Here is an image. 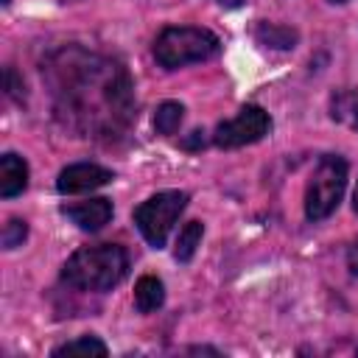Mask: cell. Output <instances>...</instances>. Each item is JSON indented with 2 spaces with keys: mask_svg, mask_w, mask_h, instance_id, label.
<instances>
[{
  "mask_svg": "<svg viewBox=\"0 0 358 358\" xmlns=\"http://www.w3.org/2000/svg\"><path fill=\"white\" fill-rule=\"evenodd\" d=\"M255 39L266 48H274V50H288L296 45V31L288 28V25H277V22H260L255 28Z\"/></svg>",
  "mask_w": 358,
  "mask_h": 358,
  "instance_id": "cell-10",
  "label": "cell"
},
{
  "mask_svg": "<svg viewBox=\"0 0 358 358\" xmlns=\"http://www.w3.org/2000/svg\"><path fill=\"white\" fill-rule=\"evenodd\" d=\"M330 3H347V0H330Z\"/></svg>",
  "mask_w": 358,
  "mask_h": 358,
  "instance_id": "cell-21",
  "label": "cell"
},
{
  "mask_svg": "<svg viewBox=\"0 0 358 358\" xmlns=\"http://www.w3.org/2000/svg\"><path fill=\"white\" fill-rule=\"evenodd\" d=\"M8 3H11V0H3V6H8Z\"/></svg>",
  "mask_w": 358,
  "mask_h": 358,
  "instance_id": "cell-22",
  "label": "cell"
},
{
  "mask_svg": "<svg viewBox=\"0 0 358 358\" xmlns=\"http://www.w3.org/2000/svg\"><path fill=\"white\" fill-rule=\"evenodd\" d=\"M352 207H355V213H358V185H355V193H352Z\"/></svg>",
  "mask_w": 358,
  "mask_h": 358,
  "instance_id": "cell-20",
  "label": "cell"
},
{
  "mask_svg": "<svg viewBox=\"0 0 358 358\" xmlns=\"http://www.w3.org/2000/svg\"><path fill=\"white\" fill-rule=\"evenodd\" d=\"M347 187V162L338 154H327L319 159L308 190H305V215L310 221H322L333 215Z\"/></svg>",
  "mask_w": 358,
  "mask_h": 358,
  "instance_id": "cell-3",
  "label": "cell"
},
{
  "mask_svg": "<svg viewBox=\"0 0 358 358\" xmlns=\"http://www.w3.org/2000/svg\"><path fill=\"white\" fill-rule=\"evenodd\" d=\"M330 117L350 126V129H358V90L336 92L330 101Z\"/></svg>",
  "mask_w": 358,
  "mask_h": 358,
  "instance_id": "cell-11",
  "label": "cell"
},
{
  "mask_svg": "<svg viewBox=\"0 0 358 358\" xmlns=\"http://www.w3.org/2000/svg\"><path fill=\"white\" fill-rule=\"evenodd\" d=\"M78 229L84 232H98L109 224L112 218V201L109 199H87V201H78V204H67L62 210Z\"/></svg>",
  "mask_w": 358,
  "mask_h": 358,
  "instance_id": "cell-7",
  "label": "cell"
},
{
  "mask_svg": "<svg viewBox=\"0 0 358 358\" xmlns=\"http://www.w3.org/2000/svg\"><path fill=\"white\" fill-rule=\"evenodd\" d=\"M221 42L213 31L207 28H193V25H176V28H165L157 39H154V59L168 67H185L193 62H207L218 53Z\"/></svg>",
  "mask_w": 358,
  "mask_h": 358,
  "instance_id": "cell-2",
  "label": "cell"
},
{
  "mask_svg": "<svg viewBox=\"0 0 358 358\" xmlns=\"http://www.w3.org/2000/svg\"><path fill=\"white\" fill-rule=\"evenodd\" d=\"M182 120H185V106L179 101H162L157 106V112H154V129L159 134H165V137L176 134Z\"/></svg>",
  "mask_w": 358,
  "mask_h": 358,
  "instance_id": "cell-12",
  "label": "cell"
},
{
  "mask_svg": "<svg viewBox=\"0 0 358 358\" xmlns=\"http://www.w3.org/2000/svg\"><path fill=\"white\" fill-rule=\"evenodd\" d=\"M215 3H221V6H227V8H238L243 0H215Z\"/></svg>",
  "mask_w": 358,
  "mask_h": 358,
  "instance_id": "cell-19",
  "label": "cell"
},
{
  "mask_svg": "<svg viewBox=\"0 0 358 358\" xmlns=\"http://www.w3.org/2000/svg\"><path fill=\"white\" fill-rule=\"evenodd\" d=\"M106 352H109L106 344L101 338H95V336H81V338L67 341V344H62V347L53 350L56 358H62V355H98V358H103Z\"/></svg>",
  "mask_w": 358,
  "mask_h": 358,
  "instance_id": "cell-14",
  "label": "cell"
},
{
  "mask_svg": "<svg viewBox=\"0 0 358 358\" xmlns=\"http://www.w3.org/2000/svg\"><path fill=\"white\" fill-rule=\"evenodd\" d=\"M129 271V255L117 243H98L78 249L67 257L62 277L78 291H109Z\"/></svg>",
  "mask_w": 358,
  "mask_h": 358,
  "instance_id": "cell-1",
  "label": "cell"
},
{
  "mask_svg": "<svg viewBox=\"0 0 358 358\" xmlns=\"http://www.w3.org/2000/svg\"><path fill=\"white\" fill-rule=\"evenodd\" d=\"M185 207H187V193L162 190V193H154L151 199H145L134 210V224H137L140 235L148 241V246H154V249L165 246V238L173 229V224Z\"/></svg>",
  "mask_w": 358,
  "mask_h": 358,
  "instance_id": "cell-4",
  "label": "cell"
},
{
  "mask_svg": "<svg viewBox=\"0 0 358 358\" xmlns=\"http://www.w3.org/2000/svg\"><path fill=\"white\" fill-rule=\"evenodd\" d=\"M3 81H6V92H8L11 98L22 101V92H20V87H17V73H14L11 67H6V73H3Z\"/></svg>",
  "mask_w": 358,
  "mask_h": 358,
  "instance_id": "cell-16",
  "label": "cell"
},
{
  "mask_svg": "<svg viewBox=\"0 0 358 358\" xmlns=\"http://www.w3.org/2000/svg\"><path fill=\"white\" fill-rule=\"evenodd\" d=\"M201 235H204V224H201V221H187V224L182 227L179 238H176L173 257H176L179 263H187V260L196 255V249H199V243H201Z\"/></svg>",
  "mask_w": 358,
  "mask_h": 358,
  "instance_id": "cell-13",
  "label": "cell"
},
{
  "mask_svg": "<svg viewBox=\"0 0 358 358\" xmlns=\"http://www.w3.org/2000/svg\"><path fill=\"white\" fill-rule=\"evenodd\" d=\"M182 145H185V148H201V145H204V131H193L190 140H185Z\"/></svg>",
  "mask_w": 358,
  "mask_h": 358,
  "instance_id": "cell-18",
  "label": "cell"
},
{
  "mask_svg": "<svg viewBox=\"0 0 358 358\" xmlns=\"http://www.w3.org/2000/svg\"><path fill=\"white\" fill-rule=\"evenodd\" d=\"M347 263H350V271L358 277V241L350 246V255H347Z\"/></svg>",
  "mask_w": 358,
  "mask_h": 358,
  "instance_id": "cell-17",
  "label": "cell"
},
{
  "mask_svg": "<svg viewBox=\"0 0 358 358\" xmlns=\"http://www.w3.org/2000/svg\"><path fill=\"white\" fill-rule=\"evenodd\" d=\"M28 187V165L17 154H3L0 157V196L14 199Z\"/></svg>",
  "mask_w": 358,
  "mask_h": 358,
  "instance_id": "cell-8",
  "label": "cell"
},
{
  "mask_svg": "<svg viewBox=\"0 0 358 358\" xmlns=\"http://www.w3.org/2000/svg\"><path fill=\"white\" fill-rule=\"evenodd\" d=\"M162 302H165V288H162V282H159L157 277H151V274L140 277L137 285H134V308H137L140 313H151V310L162 308Z\"/></svg>",
  "mask_w": 358,
  "mask_h": 358,
  "instance_id": "cell-9",
  "label": "cell"
},
{
  "mask_svg": "<svg viewBox=\"0 0 358 358\" xmlns=\"http://www.w3.org/2000/svg\"><path fill=\"white\" fill-rule=\"evenodd\" d=\"M25 238H28V224L22 218H8L3 227V235H0L3 249H17V246H22Z\"/></svg>",
  "mask_w": 358,
  "mask_h": 358,
  "instance_id": "cell-15",
  "label": "cell"
},
{
  "mask_svg": "<svg viewBox=\"0 0 358 358\" xmlns=\"http://www.w3.org/2000/svg\"><path fill=\"white\" fill-rule=\"evenodd\" d=\"M268 129H271V117H268L266 109L243 106L232 120L218 123V129L213 134V143L218 148H241V145L263 140L268 134Z\"/></svg>",
  "mask_w": 358,
  "mask_h": 358,
  "instance_id": "cell-5",
  "label": "cell"
},
{
  "mask_svg": "<svg viewBox=\"0 0 358 358\" xmlns=\"http://www.w3.org/2000/svg\"><path fill=\"white\" fill-rule=\"evenodd\" d=\"M109 182H112V171L109 168H101L95 162H76V165H67L59 173L56 190L64 193V196H76V193L98 190V187H103Z\"/></svg>",
  "mask_w": 358,
  "mask_h": 358,
  "instance_id": "cell-6",
  "label": "cell"
}]
</instances>
